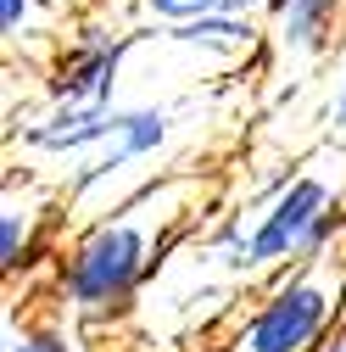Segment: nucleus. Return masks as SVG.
Listing matches in <instances>:
<instances>
[{
  "instance_id": "f257e3e1",
  "label": "nucleus",
  "mask_w": 346,
  "mask_h": 352,
  "mask_svg": "<svg viewBox=\"0 0 346 352\" xmlns=\"http://www.w3.org/2000/svg\"><path fill=\"white\" fill-rule=\"evenodd\" d=\"M185 179H151L140 190H128L117 207L90 218L67 241V252L56 257V302L78 324L123 319L140 302L162 252L185 224V207H168V196Z\"/></svg>"
},
{
  "instance_id": "f03ea898",
  "label": "nucleus",
  "mask_w": 346,
  "mask_h": 352,
  "mask_svg": "<svg viewBox=\"0 0 346 352\" xmlns=\"http://www.w3.org/2000/svg\"><path fill=\"white\" fill-rule=\"evenodd\" d=\"M341 230H346V207L335 179L313 168H285L251 201V212H229L201 241V257L229 269L235 280H279L301 263L330 257Z\"/></svg>"
},
{
  "instance_id": "7ed1b4c3",
  "label": "nucleus",
  "mask_w": 346,
  "mask_h": 352,
  "mask_svg": "<svg viewBox=\"0 0 346 352\" xmlns=\"http://www.w3.org/2000/svg\"><path fill=\"white\" fill-rule=\"evenodd\" d=\"M341 319H346V257L330 252L268 280L251 314L235 324L229 352H324Z\"/></svg>"
},
{
  "instance_id": "20e7f679",
  "label": "nucleus",
  "mask_w": 346,
  "mask_h": 352,
  "mask_svg": "<svg viewBox=\"0 0 346 352\" xmlns=\"http://www.w3.org/2000/svg\"><path fill=\"white\" fill-rule=\"evenodd\" d=\"M146 39V28L117 23V17H84L45 67V101H73V107H117L123 62Z\"/></svg>"
},
{
  "instance_id": "39448f33",
  "label": "nucleus",
  "mask_w": 346,
  "mask_h": 352,
  "mask_svg": "<svg viewBox=\"0 0 346 352\" xmlns=\"http://www.w3.org/2000/svg\"><path fill=\"white\" fill-rule=\"evenodd\" d=\"M173 135H179V112L173 107H157V101H140V107H117V118H112V140L90 157V162H78L73 173H67V207H90L95 196H117V179H128L140 162H151V157H162L168 146H173ZM123 201V196H117ZM112 201V207H117Z\"/></svg>"
},
{
  "instance_id": "423d86ee",
  "label": "nucleus",
  "mask_w": 346,
  "mask_h": 352,
  "mask_svg": "<svg viewBox=\"0 0 346 352\" xmlns=\"http://www.w3.org/2000/svg\"><path fill=\"white\" fill-rule=\"evenodd\" d=\"M112 118L117 107H73V101H45L39 112H28L17 123V146L28 157L45 162H90L106 140H112Z\"/></svg>"
},
{
  "instance_id": "0eeeda50",
  "label": "nucleus",
  "mask_w": 346,
  "mask_h": 352,
  "mask_svg": "<svg viewBox=\"0 0 346 352\" xmlns=\"http://www.w3.org/2000/svg\"><path fill=\"white\" fill-rule=\"evenodd\" d=\"M274 28H268V45L290 62H319L330 56L335 45V28L346 17V0H279L268 12Z\"/></svg>"
},
{
  "instance_id": "6e6552de",
  "label": "nucleus",
  "mask_w": 346,
  "mask_h": 352,
  "mask_svg": "<svg viewBox=\"0 0 346 352\" xmlns=\"http://www.w3.org/2000/svg\"><path fill=\"white\" fill-rule=\"evenodd\" d=\"M168 45H185V51H201V56H257L263 51V23L257 17H240V12H212L201 23H185V28H173L162 34Z\"/></svg>"
},
{
  "instance_id": "1a4fd4ad",
  "label": "nucleus",
  "mask_w": 346,
  "mask_h": 352,
  "mask_svg": "<svg viewBox=\"0 0 346 352\" xmlns=\"http://www.w3.org/2000/svg\"><path fill=\"white\" fill-rule=\"evenodd\" d=\"M39 218H45V212H28L17 201L0 207V269H6V274H17V269L34 263V252H39V235H34Z\"/></svg>"
},
{
  "instance_id": "9d476101",
  "label": "nucleus",
  "mask_w": 346,
  "mask_h": 352,
  "mask_svg": "<svg viewBox=\"0 0 346 352\" xmlns=\"http://www.w3.org/2000/svg\"><path fill=\"white\" fill-rule=\"evenodd\" d=\"M6 352H78V336L67 319H28L23 330H12Z\"/></svg>"
},
{
  "instance_id": "9b49d317",
  "label": "nucleus",
  "mask_w": 346,
  "mask_h": 352,
  "mask_svg": "<svg viewBox=\"0 0 346 352\" xmlns=\"http://www.w3.org/2000/svg\"><path fill=\"white\" fill-rule=\"evenodd\" d=\"M212 12H224V0H140V17L146 23H162L168 34L185 28V23H201Z\"/></svg>"
},
{
  "instance_id": "f8f14e48",
  "label": "nucleus",
  "mask_w": 346,
  "mask_h": 352,
  "mask_svg": "<svg viewBox=\"0 0 346 352\" xmlns=\"http://www.w3.org/2000/svg\"><path fill=\"white\" fill-rule=\"evenodd\" d=\"M39 6H45V0H0V39H6L12 51L39 34Z\"/></svg>"
},
{
  "instance_id": "ddd939ff",
  "label": "nucleus",
  "mask_w": 346,
  "mask_h": 352,
  "mask_svg": "<svg viewBox=\"0 0 346 352\" xmlns=\"http://www.w3.org/2000/svg\"><path fill=\"white\" fill-rule=\"evenodd\" d=\"M324 123L335 129V135H346V67L335 78V90H330V107H324Z\"/></svg>"
},
{
  "instance_id": "4468645a",
  "label": "nucleus",
  "mask_w": 346,
  "mask_h": 352,
  "mask_svg": "<svg viewBox=\"0 0 346 352\" xmlns=\"http://www.w3.org/2000/svg\"><path fill=\"white\" fill-rule=\"evenodd\" d=\"M279 0H224V12H240V17H257V12H274Z\"/></svg>"
},
{
  "instance_id": "2eb2a0df",
  "label": "nucleus",
  "mask_w": 346,
  "mask_h": 352,
  "mask_svg": "<svg viewBox=\"0 0 346 352\" xmlns=\"http://www.w3.org/2000/svg\"><path fill=\"white\" fill-rule=\"evenodd\" d=\"M324 352H346V319H341V330H335V336L324 341Z\"/></svg>"
}]
</instances>
